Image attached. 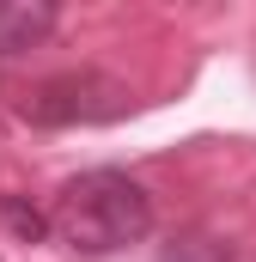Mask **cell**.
<instances>
[{
  "mask_svg": "<svg viewBox=\"0 0 256 262\" xmlns=\"http://www.w3.org/2000/svg\"><path fill=\"white\" fill-rule=\"evenodd\" d=\"M128 92L104 73H61L49 85H37V98L25 104L31 122L43 128H61V122H104V116H122Z\"/></svg>",
  "mask_w": 256,
  "mask_h": 262,
  "instance_id": "7a4b0ae2",
  "label": "cell"
},
{
  "mask_svg": "<svg viewBox=\"0 0 256 262\" xmlns=\"http://www.w3.org/2000/svg\"><path fill=\"white\" fill-rule=\"evenodd\" d=\"M0 220H6V226H12V232L25 238V244H37V238H43V232L55 226V220H43L37 207H25L18 195H0Z\"/></svg>",
  "mask_w": 256,
  "mask_h": 262,
  "instance_id": "277c9868",
  "label": "cell"
},
{
  "mask_svg": "<svg viewBox=\"0 0 256 262\" xmlns=\"http://www.w3.org/2000/svg\"><path fill=\"white\" fill-rule=\"evenodd\" d=\"M61 0H0V61L6 55H31L37 43H49Z\"/></svg>",
  "mask_w": 256,
  "mask_h": 262,
  "instance_id": "3957f363",
  "label": "cell"
},
{
  "mask_svg": "<svg viewBox=\"0 0 256 262\" xmlns=\"http://www.w3.org/2000/svg\"><path fill=\"white\" fill-rule=\"evenodd\" d=\"M49 220H55L61 244H73L79 256H110L153 232V195L122 171H86L61 189Z\"/></svg>",
  "mask_w": 256,
  "mask_h": 262,
  "instance_id": "6da1fadb",
  "label": "cell"
}]
</instances>
